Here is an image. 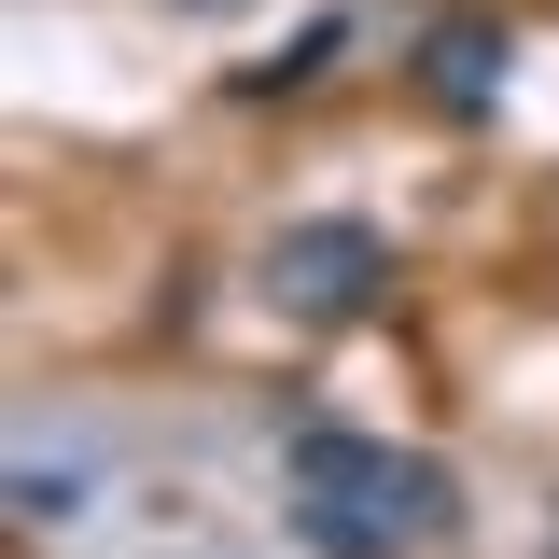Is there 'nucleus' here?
<instances>
[{"instance_id":"nucleus-3","label":"nucleus","mask_w":559,"mask_h":559,"mask_svg":"<svg viewBox=\"0 0 559 559\" xmlns=\"http://www.w3.org/2000/svg\"><path fill=\"white\" fill-rule=\"evenodd\" d=\"M419 84H433L448 112H489V98H503V28H476V14H448V28L419 43Z\"/></svg>"},{"instance_id":"nucleus-2","label":"nucleus","mask_w":559,"mask_h":559,"mask_svg":"<svg viewBox=\"0 0 559 559\" xmlns=\"http://www.w3.org/2000/svg\"><path fill=\"white\" fill-rule=\"evenodd\" d=\"M378 266H392V252H378L364 210H322V224H280L266 238V294L294 308V322H349V308L378 294Z\"/></svg>"},{"instance_id":"nucleus-1","label":"nucleus","mask_w":559,"mask_h":559,"mask_svg":"<svg viewBox=\"0 0 559 559\" xmlns=\"http://www.w3.org/2000/svg\"><path fill=\"white\" fill-rule=\"evenodd\" d=\"M462 518L448 462L419 448H378V433H294V532L322 559H406Z\"/></svg>"}]
</instances>
